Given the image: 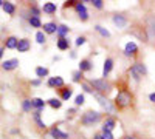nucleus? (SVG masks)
Returning <instances> with one entry per match:
<instances>
[{
    "mask_svg": "<svg viewBox=\"0 0 155 139\" xmlns=\"http://www.w3.org/2000/svg\"><path fill=\"white\" fill-rule=\"evenodd\" d=\"M130 104H132V94L127 90L118 91V94H116V97H115V107L123 110V108H127Z\"/></svg>",
    "mask_w": 155,
    "mask_h": 139,
    "instance_id": "obj_1",
    "label": "nucleus"
},
{
    "mask_svg": "<svg viewBox=\"0 0 155 139\" xmlns=\"http://www.w3.org/2000/svg\"><path fill=\"white\" fill-rule=\"evenodd\" d=\"M99 119H101V113H99V111L88 110V111H85L84 115H82V118H81V124L85 125V127H90V125L96 124Z\"/></svg>",
    "mask_w": 155,
    "mask_h": 139,
    "instance_id": "obj_2",
    "label": "nucleus"
},
{
    "mask_svg": "<svg viewBox=\"0 0 155 139\" xmlns=\"http://www.w3.org/2000/svg\"><path fill=\"white\" fill-rule=\"evenodd\" d=\"M88 84L92 85L98 93H104V94H107V93L112 91V85H110V82H107L106 79H92Z\"/></svg>",
    "mask_w": 155,
    "mask_h": 139,
    "instance_id": "obj_3",
    "label": "nucleus"
},
{
    "mask_svg": "<svg viewBox=\"0 0 155 139\" xmlns=\"http://www.w3.org/2000/svg\"><path fill=\"white\" fill-rule=\"evenodd\" d=\"M93 96H95V99L98 100V104H99L102 108H104L107 113H112V111L115 110V107L110 104V100H109L107 97H104V96H102V94H99V93H95Z\"/></svg>",
    "mask_w": 155,
    "mask_h": 139,
    "instance_id": "obj_4",
    "label": "nucleus"
},
{
    "mask_svg": "<svg viewBox=\"0 0 155 139\" xmlns=\"http://www.w3.org/2000/svg\"><path fill=\"white\" fill-rule=\"evenodd\" d=\"M74 9H76L78 16H79V19H81L82 22L88 20V12H87V8H85L84 2H78V3H76V6H74Z\"/></svg>",
    "mask_w": 155,
    "mask_h": 139,
    "instance_id": "obj_5",
    "label": "nucleus"
},
{
    "mask_svg": "<svg viewBox=\"0 0 155 139\" xmlns=\"http://www.w3.org/2000/svg\"><path fill=\"white\" fill-rule=\"evenodd\" d=\"M138 53V46L135 42H127L126 46H124V56L127 57H135Z\"/></svg>",
    "mask_w": 155,
    "mask_h": 139,
    "instance_id": "obj_6",
    "label": "nucleus"
},
{
    "mask_svg": "<svg viewBox=\"0 0 155 139\" xmlns=\"http://www.w3.org/2000/svg\"><path fill=\"white\" fill-rule=\"evenodd\" d=\"M19 67V59H8V60H3L2 62V68L5 71H12V70H16Z\"/></svg>",
    "mask_w": 155,
    "mask_h": 139,
    "instance_id": "obj_7",
    "label": "nucleus"
},
{
    "mask_svg": "<svg viewBox=\"0 0 155 139\" xmlns=\"http://www.w3.org/2000/svg\"><path fill=\"white\" fill-rule=\"evenodd\" d=\"M47 85L50 87V88H64L65 85H64V79L61 77V76H54V77H50L48 79V82H47Z\"/></svg>",
    "mask_w": 155,
    "mask_h": 139,
    "instance_id": "obj_8",
    "label": "nucleus"
},
{
    "mask_svg": "<svg viewBox=\"0 0 155 139\" xmlns=\"http://www.w3.org/2000/svg\"><path fill=\"white\" fill-rule=\"evenodd\" d=\"M113 70V59H110V57H107L106 60H104V67H102V77H107V76L110 74V71Z\"/></svg>",
    "mask_w": 155,
    "mask_h": 139,
    "instance_id": "obj_9",
    "label": "nucleus"
},
{
    "mask_svg": "<svg viewBox=\"0 0 155 139\" xmlns=\"http://www.w3.org/2000/svg\"><path fill=\"white\" fill-rule=\"evenodd\" d=\"M44 33L45 34H58V28H59V25H56L54 22H47V23H44Z\"/></svg>",
    "mask_w": 155,
    "mask_h": 139,
    "instance_id": "obj_10",
    "label": "nucleus"
},
{
    "mask_svg": "<svg viewBox=\"0 0 155 139\" xmlns=\"http://www.w3.org/2000/svg\"><path fill=\"white\" fill-rule=\"evenodd\" d=\"M31 48V43L28 39H19V45H17V51L19 53H27Z\"/></svg>",
    "mask_w": 155,
    "mask_h": 139,
    "instance_id": "obj_11",
    "label": "nucleus"
},
{
    "mask_svg": "<svg viewBox=\"0 0 155 139\" xmlns=\"http://www.w3.org/2000/svg\"><path fill=\"white\" fill-rule=\"evenodd\" d=\"M132 68L141 76V77H143V76H146L147 74V68H146V65L143 64V62H135V64L132 65Z\"/></svg>",
    "mask_w": 155,
    "mask_h": 139,
    "instance_id": "obj_12",
    "label": "nucleus"
},
{
    "mask_svg": "<svg viewBox=\"0 0 155 139\" xmlns=\"http://www.w3.org/2000/svg\"><path fill=\"white\" fill-rule=\"evenodd\" d=\"M42 11L45 12V14H54V12L58 11V6H56V3H53V2H47V3H44V6H42Z\"/></svg>",
    "mask_w": 155,
    "mask_h": 139,
    "instance_id": "obj_13",
    "label": "nucleus"
},
{
    "mask_svg": "<svg viewBox=\"0 0 155 139\" xmlns=\"http://www.w3.org/2000/svg\"><path fill=\"white\" fill-rule=\"evenodd\" d=\"M50 136H53L54 139H68V134L61 131L58 127H53V128L50 130Z\"/></svg>",
    "mask_w": 155,
    "mask_h": 139,
    "instance_id": "obj_14",
    "label": "nucleus"
},
{
    "mask_svg": "<svg viewBox=\"0 0 155 139\" xmlns=\"http://www.w3.org/2000/svg\"><path fill=\"white\" fill-rule=\"evenodd\" d=\"M113 23L116 25L118 28H124L126 25H127V19L124 17V16H121V14H116V16H113Z\"/></svg>",
    "mask_w": 155,
    "mask_h": 139,
    "instance_id": "obj_15",
    "label": "nucleus"
},
{
    "mask_svg": "<svg viewBox=\"0 0 155 139\" xmlns=\"http://www.w3.org/2000/svg\"><path fill=\"white\" fill-rule=\"evenodd\" d=\"M92 68H93V64H92V62H90L88 59H82V60L79 62V68H78V70L82 71V73H87V71H90Z\"/></svg>",
    "mask_w": 155,
    "mask_h": 139,
    "instance_id": "obj_16",
    "label": "nucleus"
},
{
    "mask_svg": "<svg viewBox=\"0 0 155 139\" xmlns=\"http://www.w3.org/2000/svg\"><path fill=\"white\" fill-rule=\"evenodd\" d=\"M115 125H116V122H115V119L113 118H109V119H106L104 121V124H102V131H113V128H115Z\"/></svg>",
    "mask_w": 155,
    "mask_h": 139,
    "instance_id": "obj_17",
    "label": "nucleus"
},
{
    "mask_svg": "<svg viewBox=\"0 0 155 139\" xmlns=\"http://www.w3.org/2000/svg\"><path fill=\"white\" fill-rule=\"evenodd\" d=\"M17 45H19V39H17V37H14V36L8 37L6 42H5V46L8 49H17Z\"/></svg>",
    "mask_w": 155,
    "mask_h": 139,
    "instance_id": "obj_18",
    "label": "nucleus"
},
{
    "mask_svg": "<svg viewBox=\"0 0 155 139\" xmlns=\"http://www.w3.org/2000/svg\"><path fill=\"white\" fill-rule=\"evenodd\" d=\"M56 45H58V48L61 49V51H65V49H68V46H70V42H68L67 37H59V39L56 40Z\"/></svg>",
    "mask_w": 155,
    "mask_h": 139,
    "instance_id": "obj_19",
    "label": "nucleus"
},
{
    "mask_svg": "<svg viewBox=\"0 0 155 139\" xmlns=\"http://www.w3.org/2000/svg\"><path fill=\"white\" fill-rule=\"evenodd\" d=\"M59 93H61V99H62V100H68V99L73 96V90H71L70 87H64V88H61Z\"/></svg>",
    "mask_w": 155,
    "mask_h": 139,
    "instance_id": "obj_20",
    "label": "nucleus"
},
{
    "mask_svg": "<svg viewBox=\"0 0 155 139\" xmlns=\"http://www.w3.org/2000/svg\"><path fill=\"white\" fill-rule=\"evenodd\" d=\"M41 111H42V110H36V111L33 113V118H34L36 124L39 125V128L45 130V128H47V125H45V122H42V119H41Z\"/></svg>",
    "mask_w": 155,
    "mask_h": 139,
    "instance_id": "obj_21",
    "label": "nucleus"
},
{
    "mask_svg": "<svg viewBox=\"0 0 155 139\" xmlns=\"http://www.w3.org/2000/svg\"><path fill=\"white\" fill-rule=\"evenodd\" d=\"M0 3H2V9L6 12V14L12 16L16 12V6L12 5V3H9V2H0Z\"/></svg>",
    "mask_w": 155,
    "mask_h": 139,
    "instance_id": "obj_22",
    "label": "nucleus"
},
{
    "mask_svg": "<svg viewBox=\"0 0 155 139\" xmlns=\"http://www.w3.org/2000/svg\"><path fill=\"white\" fill-rule=\"evenodd\" d=\"M147 37L150 40H155V20L153 19H150L147 25Z\"/></svg>",
    "mask_w": 155,
    "mask_h": 139,
    "instance_id": "obj_23",
    "label": "nucleus"
},
{
    "mask_svg": "<svg viewBox=\"0 0 155 139\" xmlns=\"http://www.w3.org/2000/svg\"><path fill=\"white\" fill-rule=\"evenodd\" d=\"M31 102H33V107H34L36 110H44L45 105H47V102H45L44 99H41V97H34V99H31Z\"/></svg>",
    "mask_w": 155,
    "mask_h": 139,
    "instance_id": "obj_24",
    "label": "nucleus"
},
{
    "mask_svg": "<svg viewBox=\"0 0 155 139\" xmlns=\"http://www.w3.org/2000/svg\"><path fill=\"white\" fill-rule=\"evenodd\" d=\"M47 104L51 107V108H61L62 107V99H58V97H51L50 100H47Z\"/></svg>",
    "mask_w": 155,
    "mask_h": 139,
    "instance_id": "obj_25",
    "label": "nucleus"
},
{
    "mask_svg": "<svg viewBox=\"0 0 155 139\" xmlns=\"http://www.w3.org/2000/svg\"><path fill=\"white\" fill-rule=\"evenodd\" d=\"M34 71H36V76L39 79H44L48 76V68H45V67H36Z\"/></svg>",
    "mask_w": 155,
    "mask_h": 139,
    "instance_id": "obj_26",
    "label": "nucleus"
},
{
    "mask_svg": "<svg viewBox=\"0 0 155 139\" xmlns=\"http://www.w3.org/2000/svg\"><path fill=\"white\" fill-rule=\"evenodd\" d=\"M28 23L31 25L33 28H42L44 25H42V22H41V17H31L30 16V19H28Z\"/></svg>",
    "mask_w": 155,
    "mask_h": 139,
    "instance_id": "obj_27",
    "label": "nucleus"
},
{
    "mask_svg": "<svg viewBox=\"0 0 155 139\" xmlns=\"http://www.w3.org/2000/svg\"><path fill=\"white\" fill-rule=\"evenodd\" d=\"M36 42H37L39 45H44V43L47 42V34H45L44 31H37V33H36Z\"/></svg>",
    "mask_w": 155,
    "mask_h": 139,
    "instance_id": "obj_28",
    "label": "nucleus"
},
{
    "mask_svg": "<svg viewBox=\"0 0 155 139\" xmlns=\"http://www.w3.org/2000/svg\"><path fill=\"white\" fill-rule=\"evenodd\" d=\"M68 33H70V28L67 27V25H59V28H58V36L59 37H65Z\"/></svg>",
    "mask_w": 155,
    "mask_h": 139,
    "instance_id": "obj_29",
    "label": "nucleus"
},
{
    "mask_svg": "<svg viewBox=\"0 0 155 139\" xmlns=\"http://www.w3.org/2000/svg\"><path fill=\"white\" fill-rule=\"evenodd\" d=\"M22 108H23V111H31L34 107H33V102H31V99H25V100H22Z\"/></svg>",
    "mask_w": 155,
    "mask_h": 139,
    "instance_id": "obj_30",
    "label": "nucleus"
},
{
    "mask_svg": "<svg viewBox=\"0 0 155 139\" xmlns=\"http://www.w3.org/2000/svg\"><path fill=\"white\" fill-rule=\"evenodd\" d=\"M95 30L102 36V37H110V33H109V30H106L104 27H101V25H95Z\"/></svg>",
    "mask_w": 155,
    "mask_h": 139,
    "instance_id": "obj_31",
    "label": "nucleus"
},
{
    "mask_svg": "<svg viewBox=\"0 0 155 139\" xmlns=\"http://www.w3.org/2000/svg\"><path fill=\"white\" fill-rule=\"evenodd\" d=\"M82 79H84V73L79 71V70H76L73 73V82H81L82 84Z\"/></svg>",
    "mask_w": 155,
    "mask_h": 139,
    "instance_id": "obj_32",
    "label": "nucleus"
},
{
    "mask_svg": "<svg viewBox=\"0 0 155 139\" xmlns=\"http://www.w3.org/2000/svg\"><path fill=\"white\" fill-rule=\"evenodd\" d=\"M127 73H129V76H130V77H132V79H134L135 82H138V81L141 79V76H140V74H138V73H137V71H135V70L132 68V67L129 68V71H127Z\"/></svg>",
    "mask_w": 155,
    "mask_h": 139,
    "instance_id": "obj_33",
    "label": "nucleus"
},
{
    "mask_svg": "<svg viewBox=\"0 0 155 139\" xmlns=\"http://www.w3.org/2000/svg\"><path fill=\"white\" fill-rule=\"evenodd\" d=\"M84 102H85V97H84V94H78V96L74 97V105H76V107H81V105H84Z\"/></svg>",
    "mask_w": 155,
    "mask_h": 139,
    "instance_id": "obj_34",
    "label": "nucleus"
},
{
    "mask_svg": "<svg viewBox=\"0 0 155 139\" xmlns=\"http://www.w3.org/2000/svg\"><path fill=\"white\" fill-rule=\"evenodd\" d=\"M81 87H82V90H84L85 93H92V94H95V93H93V87L90 85V84H85V82H82V84H81Z\"/></svg>",
    "mask_w": 155,
    "mask_h": 139,
    "instance_id": "obj_35",
    "label": "nucleus"
},
{
    "mask_svg": "<svg viewBox=\"0 0 155 139\" xmlns=\"http://www.w3.org/2000/svg\"><path fill=\"white\" fill-rule=\"evenodd\" d=\"M30 14H31V17H39V14H41V11H39V8L37 6H31L30 8Z\"/></svg>",
    "mask_w": 155,
    "mask_h": 139,
    "instance_id": "obj_36",
    "label": "nucleus"
},
{
    "mask_svg": "<svg viewBox=\"0 0 155 139\" xmlns=\"http://www.w3.org/2000/svg\"><path fill=\"white\" fill-rule=\"evenodd\" d=\"M90 3H92L95 8H98V9H102V8H104V2H102V0H92Z\"/></svg>",
    "mask_w": 155,
    "mask_h": 139,
    "instance_id": "obj_37",
    "label": "nucleus"
},
{
    "mask_svg": "<svg viewBox=\"0 0 155 139\" xmlns=\"http://www.w3.org/2000/svg\"><path fill=\"white\" fill-rule=\"evenodd\" d=\"M85 42H87V39H85V37H84V36H79V37L76 39V42H74V43H76V46H82Z\"/></svg>",
    "mask_w": 155,
    "mask_h": 139,
    "instance_id": "obj_38",
    "label": "nucleus"
},
{
    "mask_svg": "<svg viewBox=\"0 0 155 139\" xmlns=\"http://www.w3.org/2000/svg\"><path fill=\"white\" fill-rule=\"evenodd\" d=\"M102 136H104V139H115L113 133H110V131H102Z\"/></svg>",
    "mask_w": 155,
    "mask_h": 139,
    "instance_id": "obj_39",
    "label": "nucleus"
},
{
    "mask_svg": "<svg viewBox=\"0 0 155 139\" xmlns=\"http://www.w3.org/2000/svg\"><path fill=\"white\" fill-rule=\"evenodd\" d=\"M31 85H33V87L41 85V79H34V81H31Z\"/></svg>",
    "mask_w": 155,
    "mask_h": 139,
    "instance_id": "obj_40",
    "label": "nucleus"
},
{
    "mask_svg": "<svg viewBox=\"0 0 155 139\" xmlns=\"http://www.w3.org/2000/svg\"><path fill=\"white\" fill-rule=\"evenodd\" d=\"M149 100L155 104V93H150V94H149Z\"/></svg>",
    "mask_w": 155,
    "mask_h": 139,
    "instance_id": "obj_41",
    "label": "nucleus"
},
{
    "mask_svg": "<svg viewBox=\"0 0 155 139\" xmlns=\"http://www.w3.org/2000/svg\"><path fill=\"white\" fill-rule=\"evenodd\" d=\"M93 139H104V136H102V133H96L93 136Z\"/></svg>",
    "mask_w": 155,
    "mask_h": 139,
    "instance_id": "obj_42",
    "label": "nucleus"
},
{
    "mask_svg": "<svg viewBox=\"0 0 155 139\" xmlns=\"http://www.w3.org/2000/svg\"><path fill=\"white\" fill-rule=\"evenodd\" d=\"M70 57H71V59H74V57H76V53H74V51H73V53H70Z\"/></svg>",
    "mask_w": 155,
    "mask_h": 139,
    "instance_id": "obj_43",
    "label": "nucleus"
},
{
    "mask_svg": "<svg viewBox=\"0 0 155 139\" xmlns=\"http://www.w3.org/2000/svg\"><path fill=\"white\" fill-rule=\"evenodd\" d=\"M124 139H135V137H134V136H126Z\"/></svg>",
    "mask_w": 155,
    "mask_h": 139,
    "instance_id": "obj_44",
    "label": "nucleus"
}]
</instances>
